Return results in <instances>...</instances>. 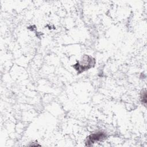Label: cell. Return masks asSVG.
<instances>
[{"label": "cell", "instance_id": "cell-2", "mask_svg": "<svg viewBox=\"0 0 147 147\" xmlns=\"http://www.w3.org/2000/svg\"><path fill=\"white\" fill-rule=\"evenodd\" d=\"M107 136L105 132L97 131L96 133L90 134L87 139L86 145L90 146L91 144L95 143L98 141H100L106 138Z\"/></svg>", "mask_w": 147, "mask_h": 147}, {"label": "cell", "instance_id": "cell-1", "mask_svg": "<svg viewBox=\"0 0 147 147\" xmlns=\"http://www.w3.org/2000/svg\"><path fill=\"white\" fill-rule=\"evenodd\" d=\"M95 60L92 57L85 55L82 60L73 65V67L78 71V74H80L81 72L93 67L95 65Z\"/></svg>", "mask_w": 147, "mask_h": 147}, {"label": "cell", "instance_id": "cell-3", "mask_svg": "<svg viewBox=\"0 0 147 147\" xmlns=\"http://www.w3.org/2000/svg\"><path fill=\"white\" fill-rule=\"evenodd\" d=\"M141 98H142L141 100H142V103H144L145 105L146 103V93L145 91L142 93V95Z\"/></svg>", "mask_w": 147, "mask_h": 147}]
</instances>
